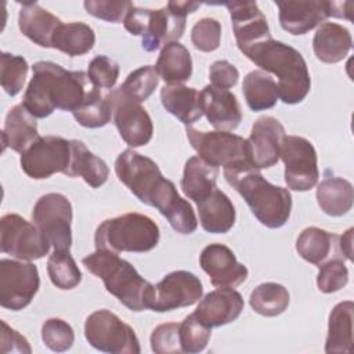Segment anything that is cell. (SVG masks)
<instances>
[{"label": "cell", "mask_w": 354, "mask_h": 354, "mask_svg": "<svg viewBox=\"0 0 354 354\" xmlns=\"http://www.w3.org/2000/svg\"><path fill=\"white\" fill-rule=\"evenodd\" d=\"M317 203L321 210L332 217L347 214L353 207V184L336 176L325 177L317 187Z\"/></svg>", "instance_id": "f546056e"}, {"label": "cell", "mask_w": 354, "mask_h": 354, "mask_svg": "<svg viewBox=\"0 0 354 354\" xmlns=\"http://www.w3.org/2000/svg\"><path fill=\"white\" fill-rule=\"evenodd\" d=\"M209 79L212 82V86L228 90L238 83L239 72L236 66L228 62L227 59H218L210 65Z\"/></svg>", "instance_id": "c3c4849f"}, {"label": "cell", "mask_w": 354, "mask_h": 354, "mask_svg": "<svg viewBox=\"0 0 354 354\" xmlns=\"http://www.w3.org/2000/svg\"><path fill=\"white\" fill-rule=\"evenodd\" d=\"M217 177L218 167L206 163L199 156H192L185 162L180 185L185 196L199 203L217 188Z\"/></svg>", "instance_id": "f1b7e54d"}, {"label": "cell", "mask_w": 354, "mask_h": 354, "mask_svg": "<svg viewBox=\"0 0 354 354\" xmlns=\"http://www.w3.org/2000/svg\"><path fill=\"white\" fill-rule=\"evenodd\" d=\"M82 263L87 271L102 279L105 289L124 307L136 313L149 308L153 285L118 253L95 249L94 253L83 257Z\"/></svg>", "instance_id": "5b68a950"}, {"label": "cell", "mask_w": 354, "mask_h": 354, "mask_svg": "<svg viewBox=\"0 0 354 354\" xmlns=\"http://www.w3.org/2000/svg\"><path fill=\"white\" fill-rule=\"evenodd\" d=\"M95 44V33L84 22L61 24L57 29L51 48H57L69 57H79L88 53Z\"/></svg>", "instance_id": "d6a6232c"}, {"label": "cell", "mask_w": 354, "mask_h": 354, "mask_svg": "<svg viewBox=\"0 0 354 354\" xmlns=\"http://www.w3.org/2000/svg\"><path fill=\"white\" fill-rule=\"evenodd\" d=\"M25 90L22 105L35 118H47L55 109L75 112L88 91L83 71H68L51 61H39Z\"/></svg>", "instance_id": "7a4b0ae2"}, {"label": "cell", "mask_w": 354, "mask_h": 354, "mask_svg": "<svg viewBox=\"0 0 354 354\" xmlns=\"http://www.w3.org/2000/svg\"><path fill=\"white\" fill-rule=\"evenodd\" d=\"M1 333H0V350L3 354L19 353L29 354L32 351L28 339L18 330L11 328L6 321L1 319Z\"/></svg>", "instance_id": "681fc988"}, {"label": "cell", "mask_w": 354, "mask_h": 354, "mask_svg": "<svg viewBox=\"0 0 354 354\" xmlns=\"http://www.w3.org/2000/svg\"><path fill=\"white\" fill-rule=\"evenodd\" d=\"M87 14L112 24L123 22L130 8L134 6L131 1H111V0H86L83 3Z\"/></svg>", "instance_id": "bcb514c9"}, {"label": "cell", "mask_w": 354, "mask_h": 354, "mask_svg": "<svg viewBox=\"0 0 354 354\" xmlns=\"http://www.w3.org/2000/svg\"><path fill=\"white\" fill-rule=\"evenodd\" d=\"M243 297L234 288H217L199 301L194 314L209 328H217L235 321L243 310Z\"/></svg>", "instance_id": "ffe728a7"}, {"label": "cell", "mask_w": 354, "mask_h": 354, "mask_svg": "<svg viewBox=\"0 0 354 354\" xmlns=\"http://www.w3.org/2000/svg\"><path fill=\"white\" fill-rule=\"evenodd\" d=\"M223 174L263 225L279 228L286 224L292 210V195L288 188L271 184L252 166L223 171Z\"/></svg>", "instance_id": "277c9868"}, {"label": "cell", "mask_w": 354, "mask_h": 354, "mask_svg": "<svg viewBox=\"0 0 354 354\" xmlns=\"http://www.w3.org/2000/svg\"><path fill=\"white\" fill-rule=\"evenodd\" d=\"M51 243L35 223L8 213L0 220V249L15 259L32 261L48 254Z\"/></svg>", "instance_id": "30bf717a"}, {"label": "cell", "mask_w": 354, "mask_h": 354, "mask_svg": "<svg viewBox=\"0 0 354 354\" xmlns=\"http://www.w3.org/2000/svg\"><path fill=\"white\" fill-rule=\"evenodd\" d=\"M339 235L319 227L304 228L296 239L297 253L308 263L319 266L326 261L337 246Z\"/></svg>", "instance_id": "836d02e7"}, {"label": "cell", "mask_w": 354, "mask_h": 354, "mask_svg": "<svg viewBox=\"0 0 354 354\" xmlns=\"http://www.w3.org/2000/svg\"><path fill=\"white\" fill-rule=\"evenodd\" d=\"M203 293L201 279L185 270H177L163 277L153 286L149 308L156 313H166L188 307L199 301Z\"/></svg>", "instance_id": "2e32d148"}, {"label": "cell", "mask_w": 354, "mask_h": 354, "mask_svg": "<svg viewBox=\"0 0 354 354\" xmlns=\"http://www.w3.org/2000/svg\"><path fill=\"white\" fill-rule=\"evenodd\" d=\"M28 71L29 65L24 57L3 53L0 66V83L3 90L11 97L17 95L24 87Z\"/></svg>", "instance_id": "ab89813d"}, {"label": "cell", "mask_w": 354, "mask_h": 354, "mask_svg": "<svg viewBox=\"0 0 354 354\" xmlns=\"http://www.w3.org/2000/svg\"><path fill=\"white\" fill-rule=\"evenodd\" d=\"M62 21L36 1H24L18 14V28L35 44L51 48L53 37Z\"/></svg>", "instance_id": "603a6c76"}, {"label": "cell", "mask_w": 354, "mask_h": 354, "mask_svg": "<svg viewBox=\"0 0 354 354\" xmlns=\"http://www.w3.org/2000/svg\"><path fill=\"white\" fill-rule=\"evenodd\" d=\"M68 177H82L91 188L104 185L109 176V167L104 159L95 156L80 140H71V163Z\"/></svg>", "instance_id": "83f0119b"}, {"label": "cell", "mask_w": 354, "mask_h": 354, "mask_svg": "<svg viewBox=\"0 0 354 354\" xmlns=\"http://www.w3.org/2000/svg\"><path fill=\"white\" fill-rule=\"evenodd\" d=\"M199 223L206 232L225 234L235 224V207L231 199L218 188L196 203Z\"/></svg>", "instance_id": "4316f807"}, {"label": "cell", "mask_w": 354, "mask_h": 354, "mask_svg": "<svg viewBox=\"0 0 354 354\" xmlns=\"http://www.w3.org/2000/svg\"><path fill=\"white\" fill-rule=\"evenodd\" d=\"M37 137L39 133L35 116H32L22 104L10 108L1 131L3 149L11 148L22 153Z\"/></svg>", "instance_id": "484cf974"}, {"label": "cell", "mask_w": 354, "mask_h": 354, "mask_svg": "<svg viewBox=\"0 0 354 354\" xmlns=\"http://www.w3.org/2000/svg\"><path fill=\"white\" fill-rule=\"evenodd\" d=\"M72 205L59 192H50L37 199L32 220L44 234L54 250H69L72 245Z\"/></svg>", "instance_id": "8fae6325"}, {"label": "cell", "mask_w": 354, "mask_h": 354, "mask_svg": "<svg viewBox=\"0 0 354 354\" xmlns=\"http://www.w3.org/2000/svg\"><path fill=\"white\" fill-rule=\"evenodd\" d=\"M288 289L277 282H264L257 285L250 296L249 304L260 315L277 317L282 314L289 306Z\"/></svg>", "instance_id": "d590c367"}, {"label": "cell", "mask_w": 354, "mask_h": 354, "mask_svg": "<svg viewBox=\"0 0 354 354\" xmlns=\"http://www.w3.org/2000/svg\"><path fill=\"white\" fill-rule=\"evenodd\" d=\"M40 286L37 267L30 261L0 260V306L18 311L30 304Z\"/></svg>", "instance_id": "5bb4252c"}, {"label": "cell", "mask_w": 354, "mask_h": 354, "mask_svg": "<svg viewBox=\"0 0 354 354\" xmlns=\"http://www.w3.org/2000/svg\"><path fill=\"white\" fill-rule=\"evenodd\" d=\"M115 173L137 199L158 209L176 232L187 235L196 230L198 220L191 203L180 196L174 183L163 177L151 158L131 148L124 149L115 160Z\"/></svg>", "instance_id": "6da1fadb"}, {"label": "cell", "mask_w": 354, "mask_h": 354, "mask_svg": "<svg viewBox=\"0 0 354 354\" xmlns=\"http://www.w3.org/2000/svg\"><path fill=\"white\" fill-rule=\"evenodd\" d=\"M84 337L91 347L111 354H140L134 329L106 308L91 313L84 322Z\"/></svg>", "instance_id": "9c48e42d"}, {"label": "cell", "mask_w": 354, "mask_h": 354, "mask_svg": "<svg viewBox=\"0 0 354 354\" xmlns=\"http://www.w3.org/2000/svg\"><path fill=\"white\" fill-rule=\"evenodd\" d=\"M241 53L263 71L278 77V94L282 102H301L311 87V77L303 55L289 44L270 36L238 47Z\"/></svg>", "instance_id": "3957f363"}, {"label": "cell", "mask_w": 354, "mask_h": 354, "mask_svg": "<svg viewBox=\"0 0 354 354\" xmlns=\"http://www.w3.org/2000/svg\"><path fill=\"white\" fill-rule=\"evenodd\" d=\"M72 113L80 126L97 129L111 122L112 108L106 95H102L100 88L91 87L88 88L82 105Z\"/></svg>", "instance_id": "8d00e7d4"}, {"label": "cell", "mask_w": 354, "mask_h": 354, "mask_svg": "<svg viewBox=\"0 0 354 354\" xmlns=\"http://www.w3.org/2000/svg\"><path fill=\"white\" fill-rule=\"evenodd\" d=\"M180 324L166 322L158 325L151 333V348L156 354H180Z\"/></svg>", "instance_id": "7dc6e473"}, {"label": "cell", "mask_w": 354, "mask_h": 354, "mask_svg": "<svg viewBox=\"0 0 354 354\" xmlns=\"http://www.w3.org/2000/svg\"><path fill=\"white\" fill-rule=\"evenodd\" d=\"M160 101L169 113L187 126L194 124L203 115L201 91L194 87L184 84H165L160 90Z\"/></svg>", "instance_id": "d4e9b609"}, {"label": "cell", "mask_w": 354, "mask_h": 354, "mask_svg": "<svg viewBox=\"0 0 354 354\" xmlns=\"http://www.w3.org/2000/svg\"><path fill=\"white\" fill-rule=\"evenodd\" d=\"M353 47L351 33L336 22H324L313 37L315 57L325 64H336L346 58Z\"/></svg>", "instance_id": "cb8c5ba5"}, {"label": "cell", "mask_w": 354, "mask_h": 354, "mask_svg": "<svg viewBox=\"0 0 354 354\" xmlns=\"http://www.w3.org/2000/svg\"><path fill=\"white\" fill-rule=\"evenodd\" d=\"M353 310L354 303L346 300L337 303L329 313L325 353L353 351Z\"/></svg>", "instance_id": "4dcf8cb0"}, {"label": "cell", "mask_w": 354, "mask_h": 354, "mask_svg": "<svg viewBox=\"0 0 354 354\" xmlns=\"http://www.w3.org/2000/svg\"><path fill=\"white\" fill-rule=\"evenodd\" d=\"M221 40V24L210 17L201 18L191 29V41L194 47L203 53H212L218 48Z\"/></svg>", "instance_id": "ee69618b"}, {"label": "cell", "mask_w": 354, "mask_h": 354, "mask_svg": "<svg viewBox=\"0 0 354 354\" xmlns=\"http://www.w3.org/2000/svg\"><path fill=\"white\" fill-rule=\"evenodd\" d=\"M279 158L285 165V183L293 191H308L318 183V158L311 141L300 136H285Z\"/></svg>", "instance_id": "4fadbf2b"}, {"label": "cell", "mask_w": 354, "mask_h": 354, "mask_svg": "<svg viewBox=\"0 0 354 354\" xmlns=\"http://www.w3.org/2000/svg\"><path fill=\"white\" fill-rule=\"evenodd\" d=\"M202 109L207 122L217 130H235L242 120L236 95L225 88L207 84L201 91Z\"/></svg>", "instance_id": "44dd1931"}, {"label": "cell", "mask_w": 354, "mask_h": 354, "mask_svg": "<svg viewBox=\"0 0 354 354\" xmlns=\"http://www.w3.org/2000/svg\"><path fill=\"white\" fill-rule=\"evenodd\" d=\"M185 133L191 147L206 163L221 166L223 171L252 166L246 138L230 131H199L194 127H187Z\"/></svg>", "instance_id": "ba28073f"}, {"label": "cell", "mask_w": 354, "mask_h": 354, "mask_svg": "<svg viewBox=\"0 0 354 354\" xmlns=\"http://www.w3.org/2000/svg\"><path fill=\"white\" fill-rule=\"evenodd\" d=\"M159 84V75L152 65H144L130 72L119 88L133 100L142 102L149 98Z\"/></svg>", "instance_id": "f35d334b"}, {"label": "cell", "mask_w": 354, "mask_h": 354, "mask_svg": "<svg viewBox=\"0 0 354 354\" xmlns=\"http://www.w3.org/2000/svg\"><path fill=\"white\" fill-rule=\"evenodd\" d=\"M285 127L272 116L259 118L248 138L249 158L254 169H268L278 163L281 144L285 137Z\"/></svg>", "instance_id": "e0dca14e"}, {"label": "cell", "mask_w": 354, "mask_h": 354, "mask_svg": "<svg viewBox=\"0 0 354 354\" xmlns=\"http://www.w3.org/2000/svg\"><path fill=\"white\" fill-rule=\"evenodd\" d=\"M279 24L290 35H306L332 17V1H275Z\"/></svg>", "instance_id": "d6986e66"}, {"label": "cell", "mask_w": 354, "mask_h": 354, "mask_svg": "<svg viewBox=\"0 0 354 354\" xmlns=\"http://www.w3.org/2000/svg\"><path fill=\"white\" fill-rule=\"evenodd\" d=\"M41 339L47 348L55 353L66 351L75 342L73 328L61 318H48L41 326Z\"/></svg>", "instance_id": "b9f144b4"}, {"label": "cell", "mask_w": 354, "mask_h": 354, "mask_svg": "<svg viewBox=\"0 0 354 354\" xmlns=\"http://www.w3.org/2000/svg\"><path fill=\"white\" fill-rule=\"evenodd\" d=\"M159 236V227L151 217L133 212L104 220L95 230L94 243L98 250L144 253L158 245Z\"/></svg>", "instance_id": "8992f818"}, {"label": "cell", "mask_w": 354, "mask_h": 354, "mask_svg": "<svg viewBox=\"0 0 354 354\" xmlns=\"http://www.w3.org/2000/svg\"><path fill=\"white\" fill-rule=\"evenodd\" d=\"M202 270L216 288H235L246 281L248 268L239 263L234 252L223 243H210L199 256Z\"/></svg>", "instance_id": "ac0fdd59"}, {"label": "cell", "mask_w": 354, "mask_h": 354, "mask_svg": "<svg viewBox=\"0 0 354 354\" xmlns=\"http://www.w3.org/2000/svg\"><path fill=\"white\" fill-rule=\"evenodd\" d=\"M353 231L354 228H348L346 232H343V235L339 236V241H337V246L340 252L350 261L353 260Z\"/></svg>", "instance_id": "f907efd6"}, {"label": "cell", "mask_w": 354, "mask_h": 354, "mask_svg": "<svg viewBox=\"0 0 354 354\" xmlns=\"http://www.w3.org/2000/svg\"><path fill=\"white\" fill-rule=\"evenodd\" d=\"M242 93L253 112L272 108L279 98L277 82L263 71H252L243 77Z\"/></svg>", "instance_id": "e575fe53"}, {"label": "cell", "mask_w": 354, "mask_h": 354, "mask_svg": "<svg viewBox=\"0 0 354 354\" xmlns=\"http://www.w3.org/2000/svg\"><path fill=\"white\" fill-rule=\"evenodd\" d=\"M224 6L230 11L238 47L271 35L267 19L256 1H227Z\"/></svg>", "instance_id": "7402d4cb"}, {"label": "cell", "mask_w": 354, "mask_h": 354, "mask_svg": "<svg viewBox=\"0 0 354 354\" xmlns=\"http://www.w3.org/2000/svg\"><path fill=\"white\" fill-rule=\"evenodd\" d=\"M185 17L166 4L162 8H141L133 6L127 12L123 25L127 32L142 37L145 51H156L162 44L178 41L185 30Z\"/></svg>", "instance_id": "52a82bcc"}, {"label": "cell", "mask_w": 354, "mask_h": 354, "mask_svg": "<svg viewBox=\"0 0 354 354\" xmlns=\"http://www.w3.org/2000/svg\"><path fill=\"white\" fill-rule=\"evenodd\" d=\"M47 272L51 283L62 290L73 289L82 281V272L69 250H54L47 260Z\"/></svg>", "instance_id": "74e56055"}, {"label": "cell", "mask_w": 354, "mask_h": 354, "mask_svg": "<svg viewBox=\"0 0 354 354\" xmlns=\"http://www.w3.org/2000/svg\"><path fill=\"white\" fill-rule=\"evenodd\" d=\"M19 163L24 173L33 180H44L55 173L66 174L71 163V140L39 136L21 153Z\"/></svg>", "instance_id": "7c38bea8"}, {"label": "cell", "mask_w": 354, "mask_h": 354, "mask_svg": "<svg viewBox=\"0 0 354 354\" xmlns=\"http://www.w3.org/2000/svg\"><path fill=\"white\" fill-rule=\"evenodd\" d=\"M106 98L122 140L131 148L147 145L153 134V123L141 102L126 95L119 87L111 90Z\"/></svg>", "instance_id": "9a60e30c"}, {"label": "cell", "mask_w": 354, "mask_h": 354, "mask_svg": "<svg viewBox=\"0 0 354 354\" xmlns=\"http://www.w3.org/2000/svg\"><path fill=\"white\" fill-rule=\"evenodd\" d=\"M119 65L106 55L94 57L87 69L88 80L97 88H112L119 77Z\"/></svg>", "instance_id": "f6af8a7d"}, {"label": "cell", "mask_w": 354, "mask_h": 354, "mask_svg": "<svg viewBox=\"0 0 354 354\" xmlns=\"http://www.w3.org/2000/svg\"><path fill=\"white\" fill-rule=\"evenodd\" d=\"M180 346L183 353L196 354L206 348L209 339L212 336V328L201 322L192 313L180 322Z\"/></svg>", "instance_id": "60d3db41"}, {"label": "cell", "mask_w": 354, "mask_h": 354, "mask_svg": "<svg viewBox=\"0 0 354 354\" xmlns=\"http://www.w3.org/2000/svg\"><path fill=\"white\" fill-rule=\"evenodd\" d=\"M317 286L322 293H333L348 282V270L342 259L333 257L318 266Z\"/></svg>", "instance_id": "7bdbcfd3"}, {"label": "cell", "mask_w": 354, "mask_h": 354, "mask_svg": "<svg viewBox=\"0 0 354 354\" xmlns=\"http://www.w3.org/2000/svg\"><path fill=\"white\" fill-rule=\"evenodd\" d=\"M155 69L167 84H183L191 79L192 58L185 46L170 41L163 46L158 57Z\"/></svg>", "instance_id": "1f68e13d"}]
</instances>
